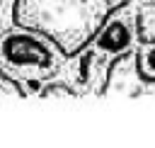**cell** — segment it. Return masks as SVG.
Wrapping results in <instances>:
<instances>
[{
	"label": "cell",
	"instance_id": "obj_1",
	"mask_svg": "<svg viewBox=\"0 0 155 148\" xmlns=\"http://www.w3.org/2000/svg\"><path fill=\"white\" fill-rule=\"evenodd\" d=\"M0 78L22 95H39L53 82L75 90L73 56L48 34L15 24L0 32Z\"/></svg>",
	"mask_w": 155,
	"mask_h": 148
},
{
	"label": "cell",
	"instance_id": "obj_2",
	"mask_svg": "<svg viewBox=\"0 0 155 148\" xmlns=\"http://www.w3.org/2000/svg\"><path fill=\"white\" fill-rule=\"evenodd\" d=\"M138 46V12L136 5H121L114 10L97 34L73 53V80L78 95L102 92L116 61L128 56Z\"/></svg>",
	"mask_w": 155,
	"mask_h": 148
},
{
	"label": "cell",
	"instance_id": "obj_3",
	"mask_svg": "<svg viewBox=\"0 0 155 148\" xmlns=\"http://www.w3.org/2000/svg\"><path fill=\"white\" fill-rule=\"evenodd\" d=\"M131 61L138 78H143L145 82H155V41L136 46L131 51Z\"/></svg>",
	"mask_w": 155,
	"mask_h": 148
},
{
	"label": "cell",
	"instance_id": "obj_4",
	"mask_svg": "<svg viewBox=\"0 0 155 148\" xmlns=\"http://www.w3.org/2000/svg\"><path fill=\"white\" fill-rule=\"evenodd\" d=\"M15 5H17V0H0V32H5L7 27H12Z\"/></svg>",
	"mask_w": 155,
	"mask_h": 148
},
{
	"label": "cell",
	"instance_id": "obj_5",
	"mask_svg": "<svg viewBox=\"0 0 155 148\" xmlns=\"http://www.w3.org/2000/svg\"><path fill=\"white\" fill-rule=\"evenodd\" d=\"M138 2H148V5H155V0H138Z\"/></svg>",
	"mask_w": 155,
	"mask_h": 148
}]
</instances>
